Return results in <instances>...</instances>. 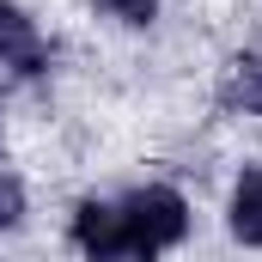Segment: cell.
<instances>
[{
    "instance_id": "3",
    "label": "cell",
    "mask_w": 262,
    "mask_h": 262,
    "mask_svg": "<svg viewBox=\"0 0 262 262\" xmlns=\"http://www.w3.org/2000/svg\"><path fill=\"white\" fill-rule=\"evenodd\" d=\"M0 61L18 67V73H43V37H37V25L12 6V0H0Z\"/></svg>"
},
{
    "instance_id": "2",
    "label": "cell",
    "mask_w": 262,
    "mask_h": 262,
    "mask_svg": "<svg viewBox=\"0 0 262 262\" xmlns=\"http://www.w3.org/2000/svg\"><path fill=\"white\" fill-rule=\"evenodd\" d=\"M73 238H79L85 262H116V256H128V244H122V213H116L110 201H85V207L73 213Z\"/></svg>"
},
{
    "instance_id": "6",
    "label": "cell",
    "mask_w": 262,
    "mask_h": 262,
    "mask_svg": "<svg viewBox=\"0 0 262 262\" xmlns=\"http://www.w3.org/2000/svg\"><path fill=\"white\" fill-rule=\"evenodd\" d=\"M25 220V189H18V177H6L0 171V232L6 226H18Z\"/></svg>"
},
{
    "instance_id": "1",
    "label": "cell",
    "mask_w": 262,
    "mask_h": 262,
    "mask_svg": "<svg viewBox=\"0 0 262 262\" xmlns=\"http://www.w3.org/2000/svg\"><path fill=\"white\" fill-rule=\"evenodd\" d=\"M116 213H122V244H128V256H140V262H152L159 250H171V244L189 232V207H183L177 189H140V195H128Z\"/></svg>"
},
{
    "instance_id": "4",
    "label": "cell",
    "mask_w": 262,
    "mask_h": 262,
    "mask_svg": "<svg viewBox=\"0 0 262 262\" xmlns=\"http://www.w3.org/2000/svg\"><path fill=\"white\" fill-rule=\"evenodd\" d=\"M232 232L244 244H262V171L238 177V195H232Z\"/></svg>"
},
{
    "instance_id": "5",
    "label": "cell",
    "mask_w": 262,
    "mask_h": 262,
    "mask_svg": "<svg viewBox=\"0 0 262 262\" xmlns=\"http://www.w3.org/2000/svg\"><path fill=\"white\" fill-rule=\"evenodd\" d=\"M226 104L244 110V116H262V49L232 67V79H226Z\"/></svg>"
},
{
    "instance_id": "7",
    "label": "cell",
    "mask_w": 262,
    "mask_h": 262,
    "mask_svg": "<svg viewBox=\"0 0 262 262\" xmlns=\"http://www.w3.org/2000/svg\"><path fill=\"white\" fill-rule=\"evenodd\" d=\"M92 6H104V12H116V18H122V25H146V18H152V6H159V0H92Z\"/></svg>"
}]
</instances>
